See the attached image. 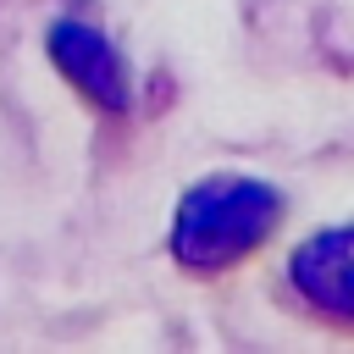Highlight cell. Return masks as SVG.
Masks as SVG:
<instances>
[{
	"label": "cell",
	"mask_w": 354,
	"mask_h": 354,
	"mask_svg": "<svg viewBox=\"0 0 354 354\" xmlns=\"http://www.w3.org/2000/svg\"><path fill=\"white\" fill-rule=\"evenodd\" d=\"M282 221V194L260 177L221 171L183 194L171 221V260L194 277H216L243 266Z\"/></svg>",
	"instance_id": "1"
},
{
	"label": "cell",
	"mask_w": 354,
	"mask_h": 354,
	"mask_svg": "<svg viewBox=\"0 0 354 354\" xmlns=\"http://www.w3.org/2000/svg\"><path fill=\"white\" fill-rule=\"evenodd\" d=\"M50 61H55V72H61L88 105H100V111H127V94H133L127 61H122V50H116L94 22H55V28H50Z\"/></svg>",
	"instance_id": "2"
},
{
	"label": "cell",
	"mask_w": 354,
	"mask_h": 354,
	"mask_svg": "<svg viewBox=\"0 0 354 354\" xmlns=\"http://www.w3.org/2000/svg\"><path fill=\"white\" fill-rule=\"evenodd\" d=\"M288 282L310 310L354 326V227L304 238L288 260Z\"/></svg>",
	"instance_id": "3"
}]
</instances>
